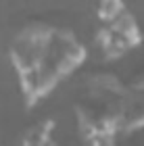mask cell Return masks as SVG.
Listing matches in <instances>:
<instances>
[{"instance_id":"cell-1","label":"cell","mask_w":144,"mask_h":146,"mask_svg":"<svg viewBox=\"0 0 144 146\" xmlns=\"http://www.w3.org/2000/svg\"><path fill=\"white\" fill-rule=\"evenodd\" d=\"M9 58L25 107H36L86 63L88 50L71 29L29 21L11 40Z\"/></svg>"},{"instance_id":"cell-2","label":"cell","mask_w":144,"mask_h":146,"mask_svg":"<svg viewBox=\"0 0 144 146\" xmlns=\"http://www.w3.org/2000/svg\"><path fill=\"white\" fill-rule=\"evenodd\" d=\"M123 86L115 75H92L86 102L75 107L77 131L90 144H111L121 131Z\"/></svg>"},{"instance_id":"cell-4","label":"cell","mask_w":144,"mask_h":146,"mask_svg":"<svg viewBox=\"0 0 144 146\" xmlns=\"http://www.w3.org/2000/svg\"><path fill=\"white\" fill-rule=\"evenodd\" d=\"M52 129H54V121L52 119H46V121L36 123L34 127H29L25 131V136L21 138L23 144H50L52 142Z\"/></svg>"},{"instance_id":"cell-3","label":"cell","mask_w":144,"mask_h":146,"mask_svg":"<svg viewBox=\"0 0 144 146\" xmlns=\"http://www.w3.org/2000/svg\"><path fill=\"white\" fill-rule=\"evenodd\" d=\"M144 36L140 31V25L136 17L127 11H123L113 21L102 23L94 34V42L98 44L107 61H117V58L125 56L129 50L138 48Z\"/></svg>"},{"instance_id":"cell-5","label":"cell","mask_w":144,"mask_h":146,"mask_svg":"<svg viewBox=\"0 0 144 146\" xmlns=\"http://www.w3.org/2000/svg\"><path fill=\"white\" fill-rule=\"evenodd\" d=\"M123 11H125V0H98L96 17L102 23H109L115 17H119Z\"/></svg>"}]
</instances>
